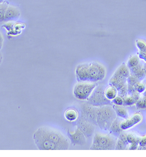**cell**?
<instances>
[{
    "label": "cell",
    "instance_id": "8992f818",
    "mask_svg": "<svg viewBox=\"0 0 146 157\" xmlns=\"http://www.w3.org/2000/svg\"><path fill=\"white\" fill-rule=\"evenodd\" d=\"M105 90L103 86H97L87 100V103L97 107L110 105L111 100L106 97Z\"/></svg>",
    "mask_w": 146,
    "mask_h": 157
},
{
    "label": "cell",
    "instance_id": "52a82bcc",
    "mask_svg": "<svg viewBox=\"0 0 146 157\" xmlns=\"http://www.w3.org/2000/svg\"><path fill=\"white\" fill-rule=\"evenodd\" d=\"M98 107L92 106L87 103L82 105L80 106V117L90 122L95 126H98L97 124V114Z\"/></svg>",
    "mask_w": 146,
    "mask_h": 157
},
{
    "label": "cell",
    "instance_id": "cb8c5ba5",
    "mask_svg": "<svg viewBox=\"0 0 146 157\" xmlns=\"http://www.w3.org/2000/svg\"><path fill=\"white\" fill-rule=\"evenodd\" d=\"M137 48L141 53H146V44L141 40H137L136 41Z\"/></svg>",
    "mask_w": 146,
    "mask_h": 157
},
{
    "label": "cell",
    "instance_id": "836d02e7",
    "mask_svg": "<svg viewBox=\"0 0 146 157\" xmlns=\"http://www.w3.org/2000/svg\"><path fill=\"white\" fill-rule=\"evenodd\" d=\"M3 41H4V39H3V36L0 33V44H3Z\"/></svg>",
    "mask_w": 146,
    "mask_h": 157
},
{
    "label": "cell",
    "instance_id": "74e56055",
    "mask_svg": "<svg viewBox=\"0 0 146 157\" xmlns=\"http://www.w3.org/2000/svg\"><path fill=\"white\" fill-rule=\"evenodd\" d=\"M4 2V0H0V3H2Z\"/></svg>",
    "mask_w": 146,
    "mask_h": 157
},
{
    "label": "cell",
    "instance_id": "30bf717a",
    "mask_svg": "<svg viewBox=\"0 0 146 157\" xmlns=\"http://www.w3.org/2000/svg\"><path fill=\"white\" fill-rule=\"evenodd\" d=\"M67 135L73 145L82 146L86 143V137L77 128L74 132L68 131Z\"/></svg>",
    "mask_w": 146,
    "mask_h": 157
},
{
    "label": "cell",
    "instance_id": "f1b7e54d",
    "mask_svg": "<svg viewBox=\"0 0 146 157\" xmlns=\"http://www.w3.org/2000/svg\"><path fill=\"white\" fill-rule=\"evenodd\" d=\"M119 139L121 140L126 145L128 144L127 140V135L125 134V133H121L119 135Z\"/></svg>",
    "mask_w": 146,
    "mask_h": 157
},
{
    "label": "cell",
    "instance_id": "ac0fdd59",
    "mask_svg": "<svg viewBox=\"0 0 146 157\" xmlns=\"http://www.w3.org/2000/svg\"><path fill=\"white\" fill-rule=\"evenodd\" d=\"M116 70L125 78H128L130 75L129 69L125 64H122Z\"/></svg>",
    "mask_w": 146,
    "mask_h": 157
},
{
    "label": "cell",
    "instance_id": "5bb4252c",
    "mask_svg": "<svg viewBox=\"0 0 146 157\" xmlns=\"http://www.w3.org/2000/svg\"><path fill=\"white\" fill-rule=\"evenodd\" d=\"M113 107L115 110L117 116L122 118L125 119L128 118L129 117L128 112L125 107L123 106L122 105H115Z\"/></svg>",
    "mask_w": 146,
    "mask_h": 157
},
{
    "label": "cell",
    "instance_id": "9c48e42d",
    "mask_svg": "<svg viewBox=\"0 0 146 157\" xmlns=\"http://www.w3.org/2000/svg\"><path fill=\"white\" fill-rule=\"evenodd\" d=\"M95 126L90 122L80 117L77 122V128L82 132L87 138L91 137L94 133Z\"/></svg>",
    "mask_w": 146,
    "mask_h": 157
},
{
    "label": "cell",
    "instance_id": "1f68e13d",
    "mask_svg": "<svg viewBox=\"0 0 146 157\" xmlns=\"http://www.w3.org/2000/svg\"><path fill=\"white\" fill-rule=\"evenodd\" d=\"M138 145H139V143L131 144L129 149L130 150H136L138 149Z\"/></svg>",
    "mask_w": 146,
    "mask_h": 157
},
{
    "label": "cell",
    "instance_id": "ffe728a7",
    "mask_svg": "<svg viewBox=\"0 0 146 157\" xmlns=\"http://www.w3.org/2000/svg\"><path fill=\"white\" fill-rule=\"evenodd\" d=\"M9 4L7 2H5L1 4L0 7V22L4 21L5 13Z\"/></svg>",
    "mask_w": 146,
    "mask_h": 157
},
{
    "label": "cell",
    "instance_id": "7a4b0ae2",
    "mask_svg": "<svg viewBox=\"0 0 146 157\" xmlns=\"http://www.w3.org/2000/svg\"><path fill=\"white\" fill-rule=\"evenodd\" d=\"M37 130L49 141L57 146L59 150H67L69 148V140L60 132L48 126L40 128Z\"/></svg>",
    "mask_w": 146,
    "mask_h": 157
},
{
    "label": "cell",
    "instance_id": "8fae6325",
    "mask_svg": "<svg viewBox=\"0 0 146 157\" xmlns=\"http://www.w3.org/2000/svg\"><path fill=\"white\" fill-rule=\"evenodd\" d=\"M109 83L110 86L115 87L118 91L127 85V78L123 77L116 70L110 78Z\"/></svg>",
    "mask_w": 146,
    "mask_h": 157
},
{
    "label": "cell",
    "instance_id": "5b68a950",
    "mask_svg": "<svg viewBox=\"0 0 146 157\" xmlns=\"http://www.w3.org/2000/svg\"><path fill=\"white\" fill-rule=\"evenodd\" d=\"M98 86L97 82H80L75 85L73 90V94L78 100H87Z\"/></svg>",
    "mask_w": 146,
    "mask_h": 157
},
{
    "label": "cell",
    "instance_id": "d4e9b609",
    "mask_svg": "<svg viewBox=\"0 0 146 157\" xmlns=\"http://www.w3.org/2000/svg\"><path fill=\"white\" fill-rule=\"evenodd\" d=\"M136 91L138 93L144 92L146 89V86L142 83L138 82L134 86Z\"/></svg>",
    "mask_w": 146,
    "mask_h": 157
},
{
    "label": "cell",
    "instance_id": "4dcf8cb0",
    "mask_svg": "<svg viewBox=\"0 0 146 157\" xmlns=\"http://www.w3.org/2000/svg\"><path fill=\"white\" fill-rule=\"evenodd\" d=\"M139 144L140 147H143L146 146V136L141 138Z\"/></svg>",
    "mask_w": 146,
    "mask_h": 157
},
{
    "label": "cell",
    "instance_id": "3957f363",
    "mask_svg": "<svg viewBox=\"0 0 146 157\" xmlns=\"http://www.w3.org/2000/svg\"><path fill=\"white\" fill-rule=\"evenodd\" d=\"M116 117L115 110L111 105L100 107L97 114V125L103 130H108Z\"/></svg>",
    "mask_w": 146,
    "mask_h": 157
},
{
    "label": "cell",
    "instance_id": "603a6c76",
    "mask_svg": "<svg viewBox=\"0 0 146 157\" xmlns=\"http://www.w3.org/2000/svg\"><path fill=\"white\" fill-rule=\"evenodd\" d=\"M124 104L128 106H132L136 103V100L132 96H126L123 98Z\"/></svg>",
    "mask_w": 146,
    "mask_h": 157
},
{
    "label": "cell",
    "instance_id": "d6986e66",
    "mask_svg": "<svg viewBox=\"0 0 146 157\" xmlns=\"http://www.w3.org/2000/svg\"><path fill=\"white\" fill-rule=\"evenodd\" d=\"M140 63L139 58L136 56H134L128 60L126 64V66L130 69L137 66Z\"/></svg>",
    "mask_w": 146,
    "mask_h": 157
},
{
    "label": "cell",
    "instance_id": "277c9868",
    "mask_svg": "<svg viewBox=\"0 0 146 157\" xmlns=\"http://www.w3.org/2000/svg\"><path fill=\"white\" fill-rule=\"evenodd\" d=\"M116 141L113 136L97 132L94 136L91 150H113L115 149Z\"/></svg>",
    "mask_w": 146,
    "mask_h": 157
},
{
    "label": "cell",
    "instance_id": "6da1fadb",
    "mask_svg": "<svg viewBox=\"0 0 146 157\" xmlns=\"http://www.w3.org/2000/svg\"><path fill=\"white\" fill-rule=\"evenodd\" d=\"M106 73L104 66L94 61L79 64L75 70V75L78 82H97L103 80Z\"/></svg>",
    "mask_w": 146,
    "mask_h": 157
},
{
    "label": "cell",
    "instance_id": "d6a6232c",
    "mask_svg": "<svg viewBox=\"0 0 146 157\" xmlns=\"http://www.w3.org/2000/svg\"><path fill=\"white\" fill-rule=\"evenodd\" d=\"M139 93L136 91V92L134 93L132 95V96L133 98H134V99H135V100H136V102H137V100L140 98V95H139Z\"/></svg>",
    "mask_w": 146,
    "mask_h": 157
},
{
    "label": "cell",
    "instance_id": "8d00e7d4",
    "mask_svg": "<svg viewBox=\"0 0 146 157\" xmlns=\"http://www.w3.org/2000/svg\"><path fill=\"white\" fill-rule=\"evenodd\" d=\"M144 97H146V90L144 91L143 93Z\"/></svg>",
    "mask_w": 146,
    "mask_h": 157
},
{
    "label": "cell",
    "instance_id": "4316f807",
    "mask_svg": "<svg viewBox=\"0 0 146 157\" xmlns=\"http://www.w3.org/2000/svg\"><path fill=\"white\" fill-rule=\"evenodd\" d=\"M138 82L140 81L138 79H137L136 77L132 76V75H130L127 78V83L128 85L134 86Z\"/></svg>",
    "mask_w": 146,
    "mask_h": 157
},
{
    "label": "cell",
    "instance_id": "2e32d148",
    "mask_svg": "<svg viewBox=\"0 0 146 157\" xmlns=\"http://www.w3.org/2000/svg\"><path fill=\"white\" fill-rule=\"evenodd\" d=\"M105 94L108 100H112L117 96V90L115 87L110 86L106 88Z\"/></svg>",
    "mask_w": 146,
    "mask_h": 157
},
{
    "label": "cell",
    "instance_id": "e0dca14e",
    "mask_svg": "<svg viewBox=\"0 0 146 157\" xmlns=\"http://www.w3.org/2000/svg\"><path fill=\"white\" fill-rule=\"evenodd\" d=\"M78 113L75 109H68L65 111V118L69 121H74L78 117Z\"/></svg>",
    "mask_w": 146,
    "mask_h": 157
},
{
    "label": "cell",
    "instance_id": "f35d334b",
    "mask_svg": "<svg viewBox=\"0 0 146 157\" xmlns=\"http://www.w3.org/2000/svg\"><path fill=\"white\" fill-rule=\"evenodd\" d=\"M1 4H2V3H0V7H1Z\"/></svg>",
    "mask_w": 146,
    "mask_h": 157
},
{
    "label": "cell",
    "instance_id": "484cf974",
    "mask_svg": "<svg viewBox=\"0 0 146 157\" xmlns=\"http://www.w3.org/2000/svg\"><path fill=\"white\" fill-rule=\"evenodd\" d=\"M112 102L115 105H124V99L123 98L120 96H117L113 100H112Z\"/></svg>",
    "mask_w": 146,
    "mask_h": 157
},
{
    "label": "cell",
    "instance_id": "7402d4cb",
    "mask_svg": "<svg viewBox=\"0 0 146 157\" xmlns=\"http://www.w3.org/2000/svg\"><path fill=\"white\" fill-rule=\"evenodd\" d=\"M136 106L137 109H146V97L140 98L136 102Z\"/></svg>",
    "mask_w": 146,
    "mask_h": 157
},
{
    "label": "cell",
    "instance_id": "ba28073f",
    "mask_svg": "<svg viewBox=\"0 0 146 157\" xmlns=\"http://www.w3.org/2000/svg\"><path fill=\"white\" fill-rule=\"evenodd\" d=\"M33 139L36 147L41 150H59L55 144L49 141L37 130L33 136Z\"/></svg>",
    "mask_w": 146,
    "mask_h": 157
},
{
    "label": "cell",
    "instance_id": "4fadbf2b",
    "mask_svg": "<svg viewBox=\"0 0 146 157\" xmlns=\"http://www.w3.org/2000/svg\"><path fill=\"white\" fill-rule=\"evenodd\" d=\"M20 12L17 7L12 5H8L6 9L4 21H11L19 18Z\"/></svg>",
    "mask_w": 146,
    "mask_h": 157
},
{
    "label": "cell",
    "instance_id": "44dd1931",
    "mask_svg": "<svg viewBox=\"0 0 146 157\" xmlns=\"http://www.w3.org/2000/svg\"><path fill=\"white\" fill-rule=\"evenodd\" d=\"M141 138L138 137L133 134H129L127 135V140L128 143H139Z\"/></svg>",
    "mask_w": 146,
    "mask_h": 157
},
{
    "label": "cell",
    "instance_id": "9a60e30c",
    "mask_svg": "<svg viewBox=\"0 0 146 157\" xmlns=\"http://www.w3.org/2000/svg\"><path fill=\"white\" fill-rule=\"evenodd\" d=\"M121 121L118 118L116 117L115 119L113 121L110 130L113 133L116 135H120L122 130L121 128L120 124Z\"/></svg>",
    "mask_w": 146,
    "mask_h": 157
},
{
    "label": "cell",
    "instance_id": "d590c367",
    "mask_svg": "<svg viewBox=\"0 0 146 157\" xmlns=\"http://www.w3.org/2000/svg\"><path fill=\"white\" fill-rule=\"evenodd\" d=\"M143 68L144 70L145 73L146 75V64L143 66Z\"/></svg>",
    "mask_w": 146,
    "mask_h": 157
},
{
    "label": "cell",
    "instance_id": "7c38bea8",
    "mask_svg": "<svg viewBox=\"0 0 146 157\" xmlns=\"http://www.w3.org/2000/svg\"><path fill=\"white\" fill-rule=\"evenodd\" d=\"M142 120V116L138 113L134 114L132 117L121 122L120 127L122 130H126L139 124Z\"/></svg>",
    "mask_w": 146,
    "mask_h": 157
},
{
    "label": "cell",
    "instance_id": "e575fe53",
    "mask_svg": "<svg viewBox=\"0 0 146 157\" xmlns=\"http://www.w3.org/2000/svg\"><path fill=\"white\" fill-rule=\"evenodd\" d=\"M2 60H3V56H2V53L0 52V65L2 63Z\"/></svg>",
    "mask_w": 146,
    "mask_h": 157
},
{
    "label": "cell",
    "instance_id": "83f0119b",
    "mask_svg": "<svg viewBox=\"0 0 146 157\" xmlns=\"http://www.w3.org/2000/svg\"><path fill=\"white\" fill-rule=\"evenodd\" d=\"M126 145L120 140L118 139L116 141L115 149L117 150H124L126 149Z\"/></svg>",
    "mask_w": 146,
    "mask_h": 157
},
{
    "label": "cell",
    "instance_id": "f546056e",
    "mask_svg": "<svg viewBox=\"0 0 146 157\" xmlns=\"http://www.w3.org/2000/svg\"><path fill=\"white\" fill-rule=\"evenodd\" d=\"M136 92V90L135 89L134 86L128 85V93L129 95H132Z\"/></svg>",
    "mask_w": 146,
    "mask_h": 157
}]
</instances>
